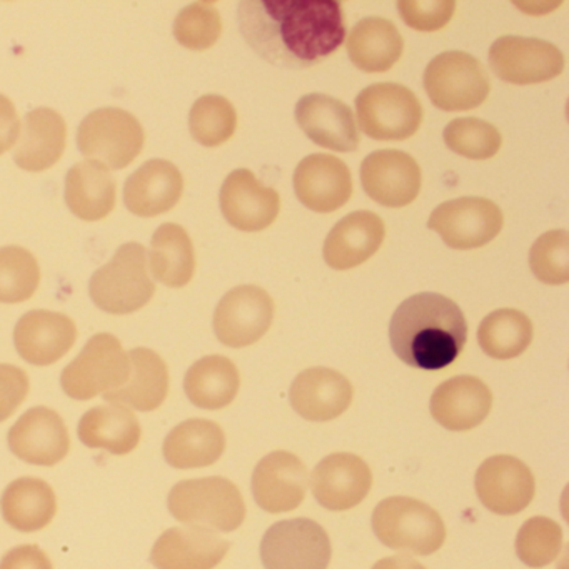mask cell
<instances>
[{
	"mask_svg": "<svg viewBox=\"0 0 569 569\" xmlns=\"http://www.w3.org/2000/svg\"><path fill=\"white\" fill-rule=\"evenodd\" d=\"M238 19L252 51L282 69L321 64L346 39L345 9L336 0H246Z\"/></svg>",
	"mask_w": 569,
	"mask_h": 569,
	"instance_id": "obj_1",
	"label": "cell"
},
{
	"mask_svg": "<svg viewBox=\"0 0 569 569\" xmlns=\"http://www.w3.org/2000/svg\"><path fill=\"white\" fill-rule=\"evenodd\" d=\"M392 351L405 365L439 371L458 359L468 339V322L452 299L421 292L401 302L389 326Z\"/></svg>",
	"mask_w": 569,
	"mask_h": 569,
	"instance_id": "obj_2",
	"label": "cell"
},
{
	"mask_svg": "<svg viewBox=\"0 0 569 569\" xmlns=\"http://www.w3.org/2000/svg\"><path fill=\"white\" fill-rule=\"evenodd\" d=\"M168 508L178 521L211 531H236L246 519L238 486L219 476L178 482L169 492Z\"/></svg>",
	"mask_w": 569,
	"mask_h": 569,
	"instance_id": "obj_3",
	"label": "cell"
},
{
	"mask_svg": "<svg viewBox=\"0 0 569 569\" xmlns=\"http://www.w3.org/2000/svg\"><path fill=\"white\" fill-rule=\"evenodd\" d=\"M156 284L149 276L148 251L139 242H128L99 268L89 282V295L101 311L132 315L154 298Z\"/></svg>",
	"mask_w": 569,
	"mask_h": 569,
	"instance_id": "obj_4",
	"label": "cell"
},
{
	"mask_svg": "<svg viewBox=\"0 0 569 569\" xmlns=\"http://www.w3.org/2000/svg\"><path fill=\"white\" fill-rule=\"evenodd\" d=\"M372 531L388 548L419 556L432 555L446 541L441 516L431 506L406 496H395L376 506Z\"/></svg>",
	"mask_w": 569,
	"mask_h": 569,
	"instance_id": "obj_5",
	"label": "cell"
},
{
	"mask_svg": "<svg viewBox=\"0 0 569 569\" xmlns=\"http://www.w3.org/2000/svg\"><path fill=\"white\" fill-rule=\"evenodd\" d=\"M131 361L116 336L101 332L86 342L61 375L62 391L76 401H89L126 385Z\"/></svg>",
	"mask_w": 569,
	"mask_h": 569,
	"instance_id": "obj_6",
	"label": "cell"
},
{
	"mask_svg": "<svg viewBox=\"0 0 569 569\" xmlns=\"http://www.w3.org/2000/svg\"><path fill=\"white\" fill-rule=\"evenodd\" d=\"M144 142L141 122L124 109H96L79 126V151L109 171L128 168L141 154Z\"/></svg>",
	"mask_w": 569,
	"mask_h": 569,
	"instance_id": "obj_7",
	"label": "cell"
},
{
	"mask_svg": "<svg viewBox=\"0 0 569 569\" xmlns=\"http://www.w3.org/2000/svg\"><path fill=\"white\" fill-rule=\"evenodd\" d=\"M425 89L441 111H471L488 99L491 82L478 59L468 52L449 51L429 62Z\"/></svg>",
	"mask_w": 569,
	"mask_h": 569,
	"instance_id": "obj_8",
	"label": "cell"
},
{
	"mask_svg": "<svg viewBox=\"0 0 569 569\" xmlns=\"http://www.w3.org/2000/svg\"><path fill=\"white\" fill-rule=\"evenodd\" d=\"M356 111L362 132L376 141H406L422 122V106L415 92L392 82L361 91Z\"/></svg>",
	"mask_w": 569,
	"mask_h": 569,
	"instance_id": "obj_9",
	"label": "cell"
},
{
	"mask_svg": "<svg viewBox=\"0 0 569 569\" xmlns=\"http://www.w3.org/2000/svg\"><path fill=\"white\" fill-rule=\"evenodd\" d=\"M331 556L328 532L308 518L276 522L261 541L266 569H328Z\"/></svg>",
	"mask_w": 569,
	"mask_h": 569,
	"instance_id": "obj_10",
	"label": "cell"
},
{
	"mask_svg": "<svg viewBox=\"0 0 569 569\" xmlns=\"http://www.w3.org/2000/svg\"><path fill=\"white\" fill-rule=\"evenodd\" d=\"M505 216L485 198H459L432 211L428 228L438 232L451 249L469 251L489 244L501 232Z\"/></svg>",
	"mask_w": 569,
	"mask_h": 569,
	"instance_id": "obj_11",
	"label": "cell"
},
{
	"mask_svg": "<svg viewBox=\"0 0 569 569\" xmlns=\"http://www.w3.org/2000/svg\"><path fill=\"white\" fill-rule=\"evenodd\" d=\"M489 66L501 81L541 84L561 76L565 56L551 42L521 36L499 38L489 49Z\"/></svg>",
	"mask_w": 569,
	"mask_h": 569,
	"instance_id": "obj_12",
	"label": "cell"
},
{
	"mask_svg": "<svg viewBox=\"0 0 569 569\" xmlns=\"http://www.w3.org/2000/svg\"><path fill=\"white\" fill-rule=\"evenodd\" d=\"M274 311L271 296L259 286L231 289L216 308V338L228 348H248L269 331Z\"/></svg>",
	"mask_w": 569,
	"mask_h": 569,
	"instance_id": "obj_13",
	"label": "cell"
},
{
	"mask_svg": "<svg viewBox=\"0 0 569 569\" xmlns=\"http://www.w3.org/2000/svg\"><path fill=\"white\" fill-rule=\"evenodd\" d=\"M12 455L34 466L59 465L71 451L66 422L54 409L36 406L26 411L8 435Z\"/></svg>",
	"mask_w": 569,
	"mask_h": 569,
	"instance_id": "obj_14",
	"label": "cell"
},
{
	"mask_svg": "<svg viewBox=\"0 0 569 569\" xmlns=\"http://www.w3.org/2000/svg\"><path fill=\"white\" fill-rule=\"evenodd\" d=\"M476 492L495 515L512 516L525 511L535 498L531 469L512 456H492L476 472Z\"/></svg>",
	"mask_w": 569,
	"mask_h": 569,
	"instance_id": "obj_15",
	"label": "cell"
},
{
	"mask_svg": "<svg viewBox=\"0 0 569 569\" xmlns=\"http://www.w3.org/2000/svg\"><path fill=\"white\" fill-rule=\"evenodd\" d=\"M366 194L386 208H405L418 198L422 174L415 158L402 151L385 149L369 154L361 164Z\"/></svg>",
	"mask_w": 569,
	"mask_h": 569,
	"instance_id": "obj_16",
	"label": "cell"
},
{
	"mask_svg": "<svg viewBox=\"0 0 569 569\" xmlns=\"http://www.w3.org/2000/svg\"><path fill=\"white\" fill-rule=\"evenodd\" d=\"M219 204L226 221L244 232L264 231L281 211L278 191L262 186L249 169H236L226 178Z\"/></svg>",
	"mask_w": 569,
	"mask_h": 569,
	"instance_id": "obj_17",
	"label": "cell"
},
{
	"mask_svg": "<svg viewBox=\"0 0 569 569\" xmlns=\"http://www.w3.org/2000/svg\"><path fill=\"white\" fill-rule=\"evenodd\" d=\"M312 495L329 511H348L371 491L372 472L359 456L336 452L322 459L311 475Z\"/></svg>",
	"mask_w": 569,
	"mask_h": 569,
	"instance_id": "obj_18",
	"label": "cell"
},
{
	"mask_svg": "<svg viewBox=\"0 0 569 569\" xmlns=\"http://www.w3.org/2000/svg\"><path fill=\"white\" fill-rule=\"evenodd\" d=\"M309 479L306 466L298 456L276 451L256 466L252 475V495L262 511L279 515L295 511L306 498Z\"/></svg>",
	"mask_w": 569,
	"mask_h": 569,
	"instance_id": "obj_19",
	"label": "cell"
},
{
	"mask_svg": "<svg viewBox=\"0 0 569 569\" xmlns=\"http://www.w3.org/2000/svg\"><path fill=\"white\" fill-rule=\"evenodd\" d=\"M78 339V328L62 312L34 309L26 312L14 328L19 356L32 366H51L64 358Z\"/></svg>",
	"mask_w": 569,
	"mask_h": 569,
	"instance_id": "obj_20",
	"label": "cell"
},
{
	"mask_svg": "<svg viewBox=\"0 0 569 569\" xmlns=\"http://www.w3.org/2000/svg\"><path fill=\"white\" fill-rule=\"evenodd\" d=\"M296 121L315 144L329 151L355 152L361 142L351 108L328 94L299 99Z\"/></svg>",
	"mask_w": 569,
	"mask_h": 569,
	"instance_id": "obj_21",
	"label": "cell"
},
{
	"mask_svg": "<svg viewBox=\"0 0 569 569\" xmlns=\"http://www.w3.org/2000/svg\"><path fill=\"white\" fill-rule=\"evenodd\" d=\"M295 191L311 211L335 212L352 196V176L348 164L329 154H311L295 171Z\"/></svg>",
	"mask_w": 569,
	"mask_h": 569,
	"instance_id": "obj_22",
	"label": "cell"
},
{
	"mask_svg": "<svg viewBox=\"0 0 569 569\" xmlns=\"http://www.w3.org/2000/svg\"><path fill=\"white\" fill-rule=\"evenodd\" d=\"M355 398L351 381L329 368L302 371L292 382L289 401L292 409L308 421L326 422L348 411Z\"/></svg>",
	"mask_w": 569,
	"mask_h": 569,
	"instance_id": "obj_23",
	"label": "cell"
},
{
	"mask_svg": "<svg viewBox=\"0 0 569 569\" xmlns=\"http://www.w3.org/2000/svg\"><path fill=\"white\" fill-rule=\"evenodd\" d=\"M229 546L211 529L171 528L156 541L151 562L158 569H214L228 555Z\"/></svg>",
	"mask_w": 569,
	"mask_h": 569,
	"instance_id": "obj_24",
	"label": "cell"
},
{
	"mask_svg": "<svg viewBox=\"0 0 569 569\" xmlns=\"http://www.w3.org/2000/svg\"><path fill=\"white\" fill-rule=\"evenodd\" d=\"M491 408V389L475 376H456L432 392V418L449 431L475 429L488 418Z\"/></svg>",
	"mask_w": 569,
	"mask_h": 569,
	"instance_id": "obj_25",
	"label": "cell"
},
{
	"mask_svg": "<svg viewBox=\"0 0 569 569\" xmlns=\"http://www.w3.org/2000/svg\"><path fill=\"white\" fill-rule=\"evenodd\" d=\"M385 236V221L376 212H351L326 238V264L336 271L358 268L379 251Z\"/></svg>",
	"mask_w": 569,
	"mask_h": 569,
	"instance_id": "obj_26",
	"label": "cell"
},
{
	"mask_svg": "<svg viewBox=\"0 0 569 569\" xmlns=\"http://www.w3.org/2000/svg\"><path fill=\"white\" fill-rule=\"evenodd\" d=\"M184 191V179L172 162L151 159L129 176L124 204L139 218H154L171 211Z\"/></svg>",
	"mask_w": 569,
	"mask_h": 569,
	"instance_id": "obj_27",
	"label": "cell"
},
{
	"mask_svg": "<svg viewBox=\"0 0 569 569\" xmlns=\"http://www.w3.org/2000/svg\"><path fill=\"white\" fill-rule=\"evenodd\" d=\"M19 136L16 164L29 172L48 171L64 154L68 126L54 109L39 108L26 114Z\"/></svg>",
	"mask_w": 569,
	"mask_h": 569,
	"instance_id": "obj_28",
	"label": "cell"
},
{
	"mask_svg": "<svg viewBox=\"0 0 569 569\" xmlns=\"http://www.w3.org/2000/svg\"><path fill=\"white\" fill-rule=\"evenodd\" d=\"M128 355L131 361V376L124 386L104 395V399L132 411H156L168 398V366L152 349L136 348Z\"/></svg>",
	"mask_w": 569,
	"mask_h": 569,
	"instance_id": "obj_29",
	"label": "cell"
},
{
	"mask_svg": "<svg viewBox=\"0 0 569 569\" xmlns=\"http://www.w3.org/2000/svg\"><path fill=\"white\" fill-rule=\"evenodd\" d=\"M226 451V435L218 422L188 419L176 426L164 439L162 455L176 469L208 468Z\"/></svg>",
	"mask_w": 569,
	"mask_h": 569,
	"instance_id": "obj_30",
	"label": "cell"
},
{
	"mask_svg": "<svg viewBox=\"0 0 569 569\" xmlns=\"http://www.w3.org/2000/svg\"><path fill=\"white\" fill-rule=\"evenodd\" d=\"M141 435V422L132 409L112 402L89 409L78 426L82 445L91 449H104L116 456L134 451Z\"/></svg>",
	"mask_w": 569,
	"mask_h": 569,
	"instance_id": "obj_31",
	"label": "cell"
},
{
	"mask_svg": "<svg viewBox=\"0 0 569 569\" xmlns=\"http://www.w3.org/2000/svg\"><path fill=\"white\" fill-rule=\"evenodd\" d=\"M66 202L82 221L108 218L116 206L114 176L99 162H78L66 176Z\"/></svg>",
	"mask_w": 569,
	"mask_h": 569,
	"instance_id": "obj_32",
	"label": "cell"
},
{
	"mask_svg": "<svg viewBox=\"0 0 569 569\" xmlns=\"http://www.w3.org/2000/svg\"><path fill=\"white\" fill-rule=\"evenodd\" d=\"M0 509L6 522L21 532H36L51 525L58 498L51 485L39 478H19L2 492Z\"/></svg>",
	"mask_w": 569,
	"mask_h": 569,
	"instance_id": "obj_33",
	"label": "cell"
},
{
	"mask_svg": "<svg viewBox=\"0 0 569 569\" xmlns=\"http://www.w3.org/2000/svg\"><path fill=\"white\" fill-rule=\"evenodd\" d=\"M405 51L398 28L388 19L366 18L359 21L348 38V54L362 72L381 74L395 68Z\"/></svg>",
	"mask_w": 569,
	"mask_h": 569,
	"instance_id": "obj_34",
	"label": "cell"
},
{
	"mask_svg": "<svg viewBox=\"0 0 569 569\" xmlns=\"http://www.w3.org/2000/svg\"><path fill=\"white\" fill-rule=\"evenodd\" d=\"M241 386V376L231 359L206 356L186 372L184 391L189 401L201 409L216 411L234 401Z\"/></svg>",
	"mask_w": 569,
	"mask_h": 569,
	"instance_id": "obj_35",
	"label": "cell"
},
{
	"mask_svg": "<svg viewBox=\"0 0 569 569\" xmlns=\"http://www.w3.org/2000/svg\"><path fill=\"white\" fill-rule=\"evenodd\" d=\"M149 268L156 281L168 288H184L191 282L196 271L194 246L182 226L166 222L156 229Z\"/></svg>",
	"mask_w": 569,
	"mask_h": 569,
	"instance_id": "obj_36",
	"label": "cell"
},
{
	"mask_svg": "<svg viewBox=\"0 0 569 569\" xmlns=\"http://www.w3.org/2000/svg\"><path fill=\"white\" fill-rule=\"evenodd\" d=\"M478 341L489 358L501 361L518 358L531 345V319L516 309H498L482 319Z\"/></svg>",
	"mask_w": 569,
	"mask_h": 569,
	"instance_id": "obj_37",
	"label": "cell"
},
{
	"mask_svg": "<svg viewBox=\"0 0 569 569\" xmlns=\"http://www.w3.org/2000/svg\"><path fill=\"white\" fill-rule=\"evenodd\" d=\"M238 112L222 96L208 94L199 98L189 114L192 139L206 148H218L234 136Z\"/></svg>",
	"mask_w": 569,
	"mask_h": 569,
	"instance_id": "obj_38",
	"label": "cell"
},
{
	"mask_svg": "<svg viewBox=\"0 0 569 569\" xmlns=\"http://www.w3.org/2000/svg\"><path fill=\"white\" fill-rule=\"evenodd\" d=\"M41 284L38 259L19 246L0 248V302L19 305L29 301Z\"/></svg>",
	"mask_w": 569,
	"mask_h": 569,
	"instance_id": "obj_39",
	"label": "cell"
},
{
	"mask_svg": "<svg viewBox=\"0 0 569 569\" xmlns=\"http://www.w3.org/2000/svg\"><path fill=\"white\" fill-rule=\"evenodd\" d=\"M442 138L452 152L472 161L495 158L502 144L498 129L478 118L455 119L446 126Z\"/></svg>",
	"mask_w": 569,
	"mask_h": 569,
	"instance_id": "obj_40",
	"label": "cell"
},
{
	"mask_svg": "<svg viewBox=\"0 0 569 569\" xmlns=\"http://www.w3.org/2000/svg\"><path fill=\"white\" fill-rule=\"evenodd\" d=\"M562 546V529L545 516L528 519L516 538L518 558L529 568H545L558 558Z\"/></svg>",
	"mask_w": 569,
	"mask_h": 569,
	"instance_id": "obj_41",
	"label": "cell"
},
{
	"mask_svg": "<svg viewBox=\"0 0 569 569\" xmlns=\"http://www.w3.org/2000/svg\"><path fill=\"white\" fill-rule=\"evenodd\" d=\"M221 16L212 2H194L176 18V39L191 51H208L221 38Z\"/></svg>",
	"mask_w": 569,
	"mask_h": 569,
	"instance_id": "obj_42",
	"label": "cell"
},
{
	"mask_svg": "<svg viewBox=\"0 0 569 569\" xmlns=\"http://www.w3.org/2000/svg\"><path fill=\"white\" fill-rule=\"evenodd\" d=\"M532 274L549 286L569 281V234L565 229L539 236L529 251Z\"/></svg>",
	"mask_w": 569,
	"mask_h": 569,
	"instance_id": "obj_43",
	"label": "cell"
},
{
	"mask_svg": "<svg viewBox=\"0 0 569 569\" xmlns=\"http://www.w3.org/2000/svg\"><path fill=\"white\" fill-rule=\"evenodd\" d=\"M402 21L421 32H436L449 24L455 16L456 4L452 0H401L398 2Z\"/></svg>",
	"mask_w": 569,
	"mask_h": 569,
	"instance_id": "obj_44",
	"label": "cell"
},
{
	"mask_svg": "<svg viewBox=\"0 0 569 569\" xmlns=\"http://www.w3.org/2000/svg\"><path fill=\"white\" fill-rule=\"evenodd\" d=\"M31 382L24 369L0 365V422L8 421L28 398Z\"/></svg>",
	"mask_w": 569,
	"mask_h": 569,
	"instance_id": "obj_45",
	"label": "cell"
},
{
	"mask_svg": "<svg viewBox=\"0 0 569 569\" xmlns=\"http://www.w3.org/2000/svg\"><path fill=\"white\" fill-rule=\"evenodd\" d=\"M0 569H54L51 559L36 545L12 548L0 559Z\"/></svg>",
	"mask_w": 569,
	"mask_h": 569,
	"instance_id": "obj_46",
	"label": "cell"
},
{
	"mask_svg": "<svg viewBox=\"0 0 569 569\" xmlns=\"http://www.w3.org/2000/svg\"><path fill=\"white\" fill-rule=\"evenodd\" d=\"M21 132V121L14 102L8 96L0 94V156L14 148Z\"/></svg>",
	"mask_w": 569,
	"mask_h": 569,
	"instance_id": "obj_47",
	"label": "cell"
},
{
	"mask_svg": "<svg viewBox=\"0 0 569 569\" xmlns=\"http://www.w3.org/2000/svg\"><path fill=\"white\" fill-rule=\"evenodd\" d=\"M372 569H426V566L412 559L411 556L399 555L381 559L372 566Z\"/></svg>",
	"mask_w": 569,
	"mask_h": 569,
	"instance_id": "obj_48",
	"label": "cell"
}]
</instances>
